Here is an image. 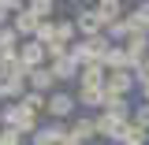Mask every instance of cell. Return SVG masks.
Instances as JSON below:
<instances>
[{
	"mask_svg": "<svg viewBox=\"0 0 149 145\" xmlns=\"http://www.w3.org/2000/svg\"><path fill=\"white\" fill-rule=\"evenodd\" d=\"M11 26H15V34L19 37H26V41H34L37 30H41V19L26 8V11H19V15H11Z\"/></svg>",
	"mask_w": 149,
	"mask_h": 145,
	"instance_id": "cell-11",
	"label": "cell"
},
{
	"mask_svg": "<svg viewBox=\"0 0 149 145\" xmlns=\"http://www.w3.org/2000/svg\"><path fill=\"white\" fill-rule=\"evenodd\" d=\"M0 11H8V8H4V0H0Z\"/></svg>",
	"mask_w": 149,
	"mask_h": 145,
	"instance_id": "cell-29",
	"label": "cell"
},
{
	"mask_svg": "<svg viewBox=\"0 0 149 145\" xmlns=\"http://www.w3.org/2000/svg\"><path fill=\"white\" fill-rule=\"evenodd\" d=\"M71 134V123H60V119H49L30 134V145H63Z\"/></svg>",
	"mask_w": 149,
	"mask_h": 145,
	"instance_id": "cell-3",
	"label": "cell"
},
{
	"mask_svg": "<svg viewBox=\"0 0 149 145\" xmlns=\"http://www.w3.org/2000/svg\"><path fill=\"white\" fill-rule=\"evenodd\" d=\"M123 145H149V130L142 127V123L130 119V123H127V134H123Z\"/></svg>",
	"mask_w": 149,
	"mask_h": 145,
	"instance_id": "cell-20",
	"label": "cell"
},
{
	"mask_svg": "<svg viewBox=\"0 0 149 145\" xmlns=\"http://www.w3.org/2000/svg\"><path fill=\"white\" fill-rule=\"evenodd\" d=\"M138 89H142V101H149V82H142Z\"/></svg>",
	"mask_w": 149,
	"mask_h": 145,
	"instance_id": "cell-27",
	"label": "cell"
},
{
	"mask_svg": "<svg viewBox=\"0 0 149 145\" xmlns=\"http://www.w3.org/2000/svg\"><path fill=\"white\" fill-rule=\"evenodd\" d=\"M74 101H78L82 108H104V89H97V86H78Z\"/></svg>",
	"mask_w": 149,
	"mask_h": 145,
	"instance_id": "cell-18",
	"label": "cell"
},
{
	"mask_svg": "<svg viewBox=\"0 0 149 145\" xmlns=\"http://www.w3.org/2000/svg\"><path fill=\"white\" fill-rule=\"evenodd\" d=\"M127 123L123 115H112V112H101L97 115V138H108V142H123V134H127Z\"/></svg>",
	"mask_w": 149,
	"mask_h": 145,
	"instance_id": "cell-4",
	"label": "cell"
},
{
	"mask_svg": "<svg viewBox=\"0 0 149 145\" xmlns=\"http://www.w3.org/2000/svg\"><path fill=\"white\" fill-rule=\"evenodd\" d=\"M26 97V78H8L0 82V104H15Z\"/></svg>",
	"mask_w": 149,
	"mask_h": 145,
	"instance_id": "cell-14",
	"label": "cell"
},
{
	"mask_svg": "<svg viewBox=\"0 0 149 145\" xmlns=\"http://www.w3.org/2000/svg\"><path fill=\"white\" fill-rule=\"evenodd\" d=\"M119 4H123V0H97V4H93V11L101 15L104 30H108L112 22H119V19H123V8H119Z\"/></svg>",
	"mask_w": 149,
	"mask_h": 145,
	"instance_id": "cell-15",
	"label": "cell"
},
{
	"mask_svg": "<svg viewBox=\"0 0 149 145\" xmlns=\"http://www.w3.org/2000/svg\"><path fill=\"white\" fill-rule=\"evenodd\" d=\"M130 119H134V123H142V127L149 130V101H142V104L134 108V115H130Z\"/></svg>",
	"mask_w": 149,
	"mask_h": 145,
	"instance_id": "cell-26",
	"label": "cell"
},
{
	"mask_svg": "<svg viewBox=\"0 0 149 145\" xmlns=\"http://www.w3.org/2000/svg\"><path fill=\"white\" fill-rule=\"evenodd\" d=\"M0 115H4V127H15L19 134H34L41 123H37V112H30L22 101H15V104H4L0 108Z\"/></svg>",
	"mask_w": 149,
	"mask_h": 145,
	"instance_id": "cell-2",
	"label": "cell"
},
{
	"mask_svg": "<svg viewBox=\"0 0 149 145\" xmlns=\"http://www.w3.org/2000/svg\"><path fill=\"white\" fill-rule=\"evenodd\" d=\"M104 71H134L123 45H112V49H108V56H104Z\"/></svg>",
	"mask_w": 149,
	"mask_h": 145,
	"instance_id": "cell-17",
	"label": "cell"
},
{
	"mask_svg": "<svg viewBox=\"0 0 149 145\" xmlns=\"http://www.w3.org/2000/svg\"><path fill=\"white\" fill-rule=\"evenodd\" d=\"M49 71L56 74V82H71V78H78L82 63H78V60L67 52V56H60V60H49Z\"/></svg>",
	"mask_w": 149,
	"mask_h": 145,
	"instance_id": "cell-10",
	"label": "cell"
},
{
	"mask_svg": "<svg viewBox=\"0 0 149 145\" xmlns=\"http://www.w3.org/2000/svg\"><path fill=\"white\" fill-rule=\"evenodd\" d=\"M74 37H78V30H74V19H56V41L71 49Z\"/></svg>",
	"mask_w": 149,
	"mask_h": 145,
	"instance_id": "cell-19",
	"label": "cell"
},
{
	"mask_svg": "<svg viewBox=\"0 0 149 145\" xmlns=\"http://www.w3.org/2000/svg\"><path fill=\"white\" fill-rule=\"evenodd\" d=\"M74 30H78V37H97V34H104V22H101V15L93 11V4L86 8H78L74 11Z\"/></svg>",
	"mask_w": 149,
	"mask_h": 145,
	"instance_id": "cell-5",
	"label": "cell"
},
{
	"mask_svg": "<svg viewBox=\"0 0 149 145\" xmlns=\"http://www.w3.org/2000/svg\"><path fill=\"white\" fill-rule=\"evenodd\" d=\"M104 82H108L104 63H86V67L78 71V86H97V89H104Z\"/></svg>",
	"mask_w": 149,
	"mask_h": 145,
	"instance_id": "cell-13",
	"label": "cell"
},
{
	"mask_svg": "<svg viewBox=\"0 0 149 145\" xmlns=\"http://www.w3.org/2000/svg\"><path fill=\"white\" fill-rule=\"evenodd\" d=\"M104 37H108L112 45H116V41H127V37H130V22H127V15L119 19V22H112L108 30H104Z\"/></svg>",
	"mask_w": 149,
	"mask_h": 145,
	"instance_id": "cell-22",
	"label": "cell"
},
{
	"mask_svg": "<svg viewBox=\"0 0 149 145\" xmlns=\"http://www.w3.org/2000/svg\"><path fill=\"white\" fill-rule=\"evenodd\" d=\"M22 138H26V134H19L15 127H4V130H0V145H22Z\"/></svg>",
	"mask_w": 149,
	"mask_h": 145,
	"instance_id": "cell-25",
	"label": "cell"
},
{
	"mask_svg": "<svg viewBox=\"0 0 149 145\" xmlns=\"http://www.w3.org/2000/svg\"><path fill=\"white\" fill-rule=\"evenodd\" d=\"M8 15H11V11H0V30L8 26Z\"/></svg>",
	"mask_w": 149,
	"mask_h": 145,
	"instance_id": "cell-28",
	"label": "cell"
},
{
	"mask_svg": "<svg viewBox=\"0 0 149 145\" xmlns=\"http://www.w3.org/2000/svg\"><path fill=\"white\" fill-rule=\"evenodd\" d=\"M34 41H41L45 49H49V45H56V22H41V30H37Z\"/></svg>",
	"mask_w": 149,
	"mask_h": 145,
	"instance_id": "cell-24",
	"label": "cell"
},
{
	"mask_svg": "<svg viewBox=\"0 0 149 145\" xmlns=\"http://www.w3.org/2000/svg\"><path fill=\"white\" fill-rule=\"evenodd\" d=\"M26 8H30L41 22H52V15H56V0H26Z\"/></svg>",
	"mask_w": 149,
	"mask_h": 145,
	"instance_id": "cell-21",
	"label": "cell"
},
{
	"mask_svg": "<svg viewBox=\"0 0 149 145\" xmlns=\"http://www.w3.org/2000/svg\"><path fill=\"white\" fill-rule=\"evenodd\" d=\"M108 49H112V41L104 34H97V37H82V41H74L67 52L86 67V63H104V56H108Z\"/></svg>",
	"mask_w": 149,
	"mask_h": 145,
	"instance_id": "cell-1",
	"label": "cell"
},
{
	"mask_svg": "<svg viewBox=\"0 0 149 145\" xmlns=\"http://www.w3.org/2000/svg\"><path fill=\"white\" fill-rule=\"evenodd\" d=\"M74 108H78V101H74V93H60L56 89L52 97H49V119H60V123H67V119H71L74 115Z\"/></svg>",
	"mask_w": 149,
	"mask_h": 145,
	"instance_id": "cell-7",
	"label": "cell"
},
{
	"mask_svg": "<svg viewBox=\"0 0 149 145\" xmlns=\"http://www.w3.org/2000/svg\"><path fill=\"white\" fill-rule=\"evenodd\" d=\"M123 49H127V56H130V67L138 71L149 60V34H130L127 41H123Z\"/></svg>",
	"mask_w": 149,
	"mask_h": 145,
	"instance_id": "cell-9",
	"label": "cell"
},
{
	"mask_svg": "<svg viewBox=\"0 0 149 145\" xmlns=\"http://www.w3.org/2000/svg\"><path fill=\"white\" fill-rule=\"evenodd\" d=\"M71 138L82 142V145H90L93 138H97V115H78L71 123Z\"/></svg>",
	"mask_w": 149,
	"mask_h": 145,
	"instance_id": "cell-12",
	"label": "cell"
},
{
	"mask_svg": "<svg viewBox=\"0 0 149 145\" xmlns=\"http://www.w3.org/2000/svg\"><path fill=\"white\" fill-rule=\"evenodd\" d=\"M52 86H56V74L49 71V67H37V71H30V89H34V93L52 97Z\"/></svg>",
	"mask_w": 149,
	"mask_h": 145,
	"instance_id": "cell-16",
	"label": "cell"
},
{
	"mask_svg": "<svg viewBox=\"0 0 149 145\" xmlns=\"http://www.w3.org/2000/svg\"><path fill=\"white\" fill-rule=\"evenodd\" d=\"M112 145H123V142H112Z\"/></svg>",
	"mask_w": 149,
	"mask_h": 145,
	"instance_id": "cell-31",
	"label": "cell"
},
{
	"mask_svg": "<svg viewBox=\"0 0 149 145\" xmlns=\"http://www.w3.org/2000/svg\"><path fill=\"white\" fill-rule=\"evenodd\" d=\"M138 86L134 71H108V82H104V93L108 97H130V89Z\"/></svg>",
	"mask_w": 149,
	"mask_h": 145,
	"instance_id": "cell-8",
	"label": "cell"
},
{
	"mask_svg": "<svg viewBox=\"0 0 149 145\" xmlns=\"http://www.w3.org/2000/svg\"><path fill=\"white\" fill-rule=\"evenodd\" d=\"M19 63H22L26 71L49 67V49H45L41 41H22V49H19Z\"/></svg>",
	"mask_w": 149,
	"mask_h": 145,
	"instance_id": "cell-6",
	"label": "cell"
},
{
	"mask_svg": "<svg viewBox=\"0 0 149 145\" xmlns=\"http://www.w3.org/2000/svg\"><path fill=\"white\" fill-rule=\"evenodd\" d=\"M22 104H26L30 112H37V115H41V112L49 108V97H45V93H34V89H26V97H22Z\"/></svg>",
	"mask_w": 149,
	"mask_h": 145,
	"instance_id": "cell-23",
	"label": "cell"
},
{
	"mask_svg": "<svg viewBox=\"0 0 149 145\" xmlns=\"http://www.w3.org/2000/svg\"><path fill=\"white\" fill-rule=\"evenodd\" d=\"M0 130H4V115H0Z\"/></svg>",
	"mask_w": 149,
	"mask_h": 145,
	"instance_id": "cell-30",
	"label": "cell"
}]
</instances>
